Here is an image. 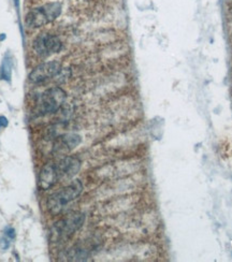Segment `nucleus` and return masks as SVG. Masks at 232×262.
I'll return each mask as SVG.
<instances>
[{"label":"nucleus","instance_id":"nucleus-1","mask_svg":"<svg viewBox=\"0 0 232 262\" xmlns=\"http://www.w3.org/2000/svg\"><path fill=\"white\" fill-rule=\"evenodd\" d=\"M83 185L79 180L73 181L70 185L63 188L62 190L53 193L47 200V209L51 214L58 215L70 202L75 200L81 195Z\"/></svg>","mask_w":232,"mask_h":262},{"label":"nucleus","instance_id":"nucleus-2","mask_svg":"<svg viewBox=\"0 0 232 262\" xmlns=\"http://www.w3.org/2000/svg\"><path fill=\"white\" fill-rule=\"evenodd\" d=\"M63 7L60 3H47L35 8L26 15V25L29 28H39L51 23L61 15Z\"/></svg>","mask_w":232,"mask_h":262},{"label":"nucleus","instance_id":"nucleus-3","mask_svg":"<svg viewBox=\"0 0 232 262\" xmlns=\"http://www.w3.org/2000/svg\"><path fill=\"white\" fill-rule=\"evenodd\" d=\"M84 220L85 216L82 213H71V214L56 222V225L52 229V240L58 241L70 238L76 230H79L83 226Z\"/></svg>","mask_w":232,"mask_h":262},{"label":"nucleus","instance_id":"nucleus-4","mask_svg":"<svg viewBox=\"0 0 232 262\" xmlns=\"http://www.w3.org/2000/svg\"><path fill=\"white\" fill-rule=\"evenodd\" d=\"M65 100V92L60 87H53L41 95L40 101L38 102V111L41 115L55 113L62 108Z\"/></svg>","mask_w":232,"mask_h":262},{"label":"nucleus","instance_id":"nucleus-5","mask_svg":"<svg viewBox=\"0 0 232 262\" xmlns=\"http://www.w3.org/2000/svg\"><path fill=\"white\" fill-rule=\"evenodd\" d=\"M62 42L58 37L43 34L36 38L34 42L35 52L41 57H48L62 50Z\"/></svg>","mask_w":232,"mask_h":262},{"label":"nucleus","instance_id":"nucleus-6","mask_svg":"<svg viewBox=\"0 0 232 262\" xmlns=\"http://www.w3.org/2000/svg\"><path fill=\"white\" fill-rule=\"evenodd\" d=\"M61 69H62L61 63H58L56 61L41 64L35 68L34 71L31 73V75H29V80L35 84L42 83L48 79H51V77L55 76L57 73H60Z\"/></svg>","mask_w":232,"mask_h":262},{"label":"nucleus","instance_id":"nucleus-7","mask_svg":"<svg viewBox=\"0 0 232 262\" xmlns=\"http://www.w3.org/2000/svg\"><path fill=\"white\" fill-rule=\"evenodd\" d=\"M55 166L60 179H70L79 172L81 168V162L75 157L68 156L63 158L60 162L55 164Z\"/></svg>","mask_w":232,"mask_h":262},{"label":"nucleus","instance_id":"nucleus-8","mask_svg":"<svg viewBox=\"0 0 232 262\" xmlns=\"http://www.w3.org/2000/svg\"><path fill=\"white\" fill-rule=\"evenodd\" d=\"M58 179L60 177H58L55 164H47L42 169L40 177H39V187L43 190H47L56 184Z\"/></svg>","mask_w":232,"mask_h":262},{"label":"nucleus","instance_id":"nucleus-9","mask_svg":"<svg viewBox=\"0 0 232 262\" xmlns=\"http://www.w3.org/2000/svg\"><path fill=\"white\" fill-rule=\"evenodd\" d=\"M82 139L80 135L77 134H67L64 135V137H61L58 139L57 143L55 144L54 150L57 153H66L69 152L71 150H73L74 148H76L77 145L81 143Z\"/></svg>","mask_w":232,"mask_h":262},{"label":"nucleus","instance_id":"nucleus-10","mask_svg":"<svg viewBox=\"0 0 232 262\" xmlns=\"http://www.w3.org/2000/svg\"><path fill=\"white\" fill-rule=\"evenodd\" d=\"M11 73H12V58L10 56V54H7L4 58L2 69H0V77H2L3 80L10 81L11 80Z\"/></svg>","mask_w":232,"mask_h":262},{"label":"nucleus","instance_id":"nucleus-11","mask_svg":"<svg viewBox=\"0 0 232 262\" xmlns=\"http://www.w3.org/2000/svg\"><path fill=\"white\" fill-rule=\"evenodd\" d=\"M5 236L7 238H9L10 240H14L15 239V230L11 227H7L5 229Z\"/></svg>","mask_w":232,"mask_h":262},{"label":"nucleus","instance_id":"nucleus-12","mask_svg":"<svg viewBox=\"0 0 232 262\" xmlns=\"http://www.w3.org/2000/svg\"><path fill=\"white\" fill-rule=\"evenodd\" d=\"M9 247H10V239L9 238L5 237L0 240V248H2L3 250H6Z\"/></svg>","mask_w":232,"mask_h":262},{"label":"nucleus","instance_id":"nucleus-13","mask_svg":"<svg viewBox=\"0 0 232 262\" xmlns=\"http://www.w3.org/2000/svg\"><path fill=\"white\" fill-rule=\"evenodd\" d=\"M8 124H9V122H8L7 118H5V116H0V129L7 127Z\"/></svg>","mask_w":232,"mask_h":262},{"label":"nucleus","instance_id":"nucleus-14","mask_svg":"<svg viewBox=\"0 0 232 262\" xmlns=\"http://www.w3.org/2000/svg\"><path fill=\"white\" fill-rule=\"evenodd\" d=\"M14 4L16 6V8H18V4H19V0H14Z\"/></svg>","mask_w":232,"mask_h":262},{"label":"nucleus","instance_id":"nucleus-15","mask_svg":"<svg viewBox=\"0 0 232 262\" xmlns=\"http://www.w3.org/2000/svg\"><path fill=\"white\" fill-rule=\"evenodd\" d=\"M5 38H6V36H5L4 34H3V35H2V37H0V40H4V39H5Z\"/></svg>","mask_w":232,"mask_h":262}]
</instances>
